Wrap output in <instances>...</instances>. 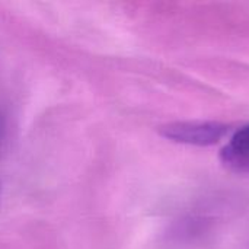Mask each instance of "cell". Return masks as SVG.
<instances>
[{"label": "cell", "instance_id": "obj_2", "mask_svg": "<svg viewBox=\"0 0 249 249\" xmlns=\"http://www.w3.org/2000/svg\"><path fill=\"white\" fill-rule=\"evenodd\" d=\"M220 160L233 172L249 174V124L231 137L220 152Z\"/></svg>", "mask_w": 249, "mask_h": 249}, {"label": "cell", "instance_id": "obj_1", "mask_svg": "<svg viewBox=\"0 0 249 249\" xmlns=\"http://www.w3.org/2000/svg\"><path fill=\"white\" fill-rule=\"evenodd\" d=\"M228 133V125L217 121H178L160 128V134L175 143L207 147L217 144Z\"/></svg>", "mask_w": 249, "mask_h": 249}, {"label": "cell", "instance_id": "obj_3", "mask_svg": "<svg viewBox=\"0 0 249 249\" xmlns=\"http://www.w3.org/2000/svg\"><path fill=\"white\" fill-rule=\"evenodd\" d=\"M3 130H4V124H3V118H1V115H0V140H1V137H3Z\"/></svg>", "mask_w": 249, "mask_h": 249}]
</instances>
